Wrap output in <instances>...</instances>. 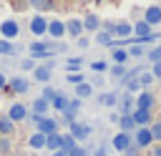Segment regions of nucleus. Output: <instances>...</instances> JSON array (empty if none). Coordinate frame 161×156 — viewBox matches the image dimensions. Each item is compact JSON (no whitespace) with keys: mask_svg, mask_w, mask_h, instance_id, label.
<instances>
[{"mask_svg":"<svg viewBox=\"0 0 161 156\" xmlns=\"http://www.w3.org/2000/svg\"><path fill=\"white\" fill-rule=\"evenodd\" d=\"M96 43H101V45H113V38H111V33L98 30V33H96Z\"/></svg>","mask_w":161,"mask_h":156,"instance_id":"27","label":"nucleus"},{"mask_svg":"<svg viewBox=\"0 0 161 156\" xmlns=\"http://www.w3.org/2000/svg\"><path fill=\"white\" fill-rule=\"evenodd\" d=\"M148 60H153V63H161V43H158V45H156V48L148 53Z\"/></svg>","mask_w":161,"mask_h":156,"instance_id":"36","label":"nucleus"},{"mask_svg":"<svg viewBox=\"0 0 161 156\" xmlns=\"http://www.w3.org/2000/svg\"><path fill=\"white\" fill-rule=\"evenodd\" d=\"M91 70L93 73H103V70H108V63L106 60H93L91 63Z\"/></svg>","mask_w":161,"mask_h":156,"instance_id":"33","label":"nucleus"},{"mask_svg":"<svg viewBox=\"0 0 161 156\" xmlns=\"http://www.w3.org/2000/svg\"><path fill=\"white\" fill-rule=\"evenodd\" d=\"M30 33H33V35H38V38H40V35H45V33H48V20H45L43 15H35V18L30 20Z\"/></svg>","mask_w":161,"mask_h":156,"instance_id":"7","label":"nucleus"},{"mask_svg":"<svg viewBox=\"0 0 161 156\" xmlns=\"http://www.w3.org/2000/svg\"><path fill=\"white\" fill-rule=\"evenodd\" d=\"M148 131H151V136H153V141H161V121H153V126H151Z\"/></svg>","mask_w":161,"mask_h":156,"instance_id":"35","label":"nucleus"},{"mask_svg":"<svg viewBox=\"0 0 161 156\" xmlns=\"http://www.w3.org/2000/svg\"><path fill=\"white\" fill-rule=\"evenodd\" d=\"M151 75L161 81V63H153V68H151Z\"/></svg>","mask_w":161,"mask_h":156,"instance_id":"43","label":"nucleus"},{"mask_svg":"<svg viewBox=\"0 0 161 156\" xmlns=\"http://www.w3.org/2000/svg\"><path fill=\"white\" fill-rule=\"evenodd\" d=\"M133 143H136V146H141V148L151 146V143H153V136H151V131H148L146 126H138V131H136V136H133Z\"/></svg>","mask_w":161,"mask_h":156,"instance_id":"5","label":"nucleus"},{"mask_svg":"<svg viewBox=\"0 0 161 156\" xmlns=\"http://www.w3.org/2000/svg\"><path fill=\"white\" fill-rule=\"evenodd\" d=\"M55 50H58V45H48V43H38V40H35V43L30 45V55H33V58H43V55H53Z\"/></svg>","mask_w":161,"mask_h":156,"instance_id":"3","label":"nucleus"},{"mask_svg":"<svg viewBox=\"0 0 161 156\" xmlns=\"http://www.w3.org/2000/svg\"><path fill=\"white\" fill-rule=\"evenodd\" d=\"M111 33H116L118 38H123V40H126V38H131L133 25H131V23H126V20H121V23H116V25H113V30H111Z\"/></svg>","mask_w":161,"mask_h":156,"instance_id":"11","label":"nucleus"},{"mask_svg":"<svg viewBox=\"0 0 161 156\" xmlns=\"http://www.w3.org/2000/svg\"><path fill=\"white\" fill-rule=\"evenodd\" d=\"M153 156H161V143H156V146H153Z\"/></svg>","mask_w":161,"mask_h":156,"instance_id":"47","label":"nucleus"},{"mask_svg":"<svg viewBox=\"0 0 161 156\" xmlns=\"http://www.w3.org/2000/svg\"><path fill=\"white\" fill-rule=\"evenodd\" d=\"M133 96L131 93H126L123 98H121V116H131V111H133Z\"/></svg>","mask_w":161,"mask_h":156,"instance_id":"18","label":"nucleus"},{"mask_svg":"<svg viewBox=\"0 0 161 156\" xmlns=\"http://www.w3.org/2000/svg\"><path fill=\"white\" fill-rule=\"evenodd\" d=\"M5 83H8V78H5V75H3V73H0V88H3V86H5Z\"/></svg>","mask_w":161,"mask_h":156,"instance_id":"48","label":"nucleus"},{"mask_svg":"<svg viewBox=\"0 0 161 156\" xmlns=\"http://www.w3.org/2000/svg\"><path fill=\"white\" fill-rule=\"evenodd\" d=\"M8 118H10L13 123L25 121V118H28V108H25L23 103H13V106H10V111H8Z\"/></svg>","mask_w":161,"mask_h":156,"instance_id":"8","label":"nucleus"},{"mask_svg":"<svg viewBox=\"0 0 161 156\" xmlns=\"http://www.w3.org/2000/svg\"><path fill=\"white\" fill-rule=\"evenodd\" d=\"M143 20L153 28V25H158L161 23V5H148L146 10H143Z\"/></svg>","mask_w":161,"mask_h":156,"instance_id":"6","label":"nucleus"},{"mask_svg":"<svg viewBox=\"0 0 161 156\" xmlns=\"http://www.w3.org/2000/svg\"><path fill=\"white\" fill-rule=\"evenodd\" d=\"M118 123H121V128H123V131H126V133H128V131H131V128H133V126H136V123H133V118H131V116H121V118H118Z\"/></svg>","mask_w":161,"mask_h":156,"instance_id":"31","label":"nucleus"},{"mask_svg":"<svg viewBox=\"0 0 161 156\" xmlns=\"http://www.w3.org/2000/svg\"><path fill=\"white\" fill-rule=\"evenodd\" d=\"M96 156H106V153H103V151H98V153H96Z\"/></svg>","mask_w":161,"mask_h":156,"instance_id":"49","label":"nucleus"},{"mask_svg":"<svg viewBox=\"0 0 161 156\" xmlns=\"http://www.w3.org/2000/svg\"><path fill=\"white\" fill-rule=\"evenodd\" d=\"M50 106H53L55 111H60V113H65V108H68V98H65L63 93H55V98L50 101Z\"/></svg>","mask_w":161,"mask_h":156,"instance_id":"22","label":"nucleus"},{"mask_svg":"<svg viewBox=\"0 0 161 156\" xmlns=\"http://www.w3.org/2000/svg\"><path fill=\"white\" fill-rule=\"evenodd\" d=\"M45 148H50V151H58L60 148V133L58 131L50 133V136H45Z\"/></svg>","mask_w":161,"mask_h":156,"instance_id":"25","label":"nucleus"},{"mask_svg":"<svg viewBox=\"0 0 161 156\" xmlns=\"http://www.w3.org/2000/svg\"><path fill=\"white\" fill-rule=\"evenodd\" d=\"M86 78H83V73H68V83H73V86H78V83H83Z\"/></svg>","mask_w":161,"mask_h":156,"instance_id":"37","label":"nucleus"},{"mask_svg":"<svg viewBox=\"0 0 161 156\" xmlns=\"http://www.w3.org/2000/svg\"><path fill=\"white\" fill-rule=\"evenodd\" d=\"M30 5L35 8V10H50V0H30Z\"/></svg>","mask_w":161,"mask_h":156,"instance_id":"34","label":"nucleus"},{"mask_svg":"<svg viewBox=\"0 0 161 156\" xmlns=\"http://www.w3.org/2000/svg\"><path fill=\"white\" fill-rule=\"evenodd\" d=\"M8 148H10V141H5V138H3V141H0V151H3V153H5V151H8Z\"/></svg>","mask_w":161,"mask_h":156,"instance_id":"45","label":"nucleus"},{"mask_svg":"<svg viewBox=\"0 0 161 156\" xmlns=\"http://www.w3.org/2000/svg\"><path fill=\"white\" fill-rule=\"evenodd\" d=\"M53 156H70V151H63V148H58V151H53Z\"/></svg>","mask_w":161,"mask_h":156,"instance_id":"46","label":"nucleus"},{"mask_svg":"<svg viewBox=\"0 0 161 156\" xmlns=\"http://www.w3.org/2000/svg\"><path fill=\"white\" fill-rule=\"evenodd\" d=\"M33 75L38 83H48L50 81V65H35L33 68Z\"/></svg>","mask_w":161,"mask_h":156,"instance_id":"15","label":"nucleus"},{"mask_svg":"<svg viewBox=\"0 0 161 156\" xmlns=\"http://www.w3.org/2000/svg\"><path fill=\"white\" fill-rule=\"evenodd\" d=\"M48 108H50V103H48L45 98H35V101H33V111H35V116H45Z\"/></svg>","mask_w":161,"mask_h":156,"instance_id":"23","label":"nucleus"},{"mask_svg":"<svg viewBox=\"0 0 161 156\" xmlns=\"http://www.w3.org/2000/svg\"><path fill=\"white\" fill-rule=\"evenodd\" d=\"M48 35L55 38V40H60L65 35V23L63 20H48Z\"/></svg>","mask_w":161,"mask_h":156,"instance_id":"9","label":"nucleus"},{"mask_svg":"<svg viewBox=\"0 0 161 156\" xmlns=\"http://www.w3.org/2000/svg\"><path fill=\"white\" fill-rule=\"evenodd\" d=\"M20 68H23V70H33V68H35V58H25V60H20Z\"/></svg>","mask_w":161,"mask_h":156,"instance_id":"38","label":"nucleus"},{"mask_svg":"<svg viewBox=\"0 0 161 156\" xmlns=\"http://www.w3.org/2000/svg\"><path fill=\"white\" fill-rule=\"evenodd\" d=\"M133 33H136V38H146V35H151V25L146 20H138L133 25Z\"/></svg>","mask_w":161,"mask_h":156,"instance_id":"19","label":"nucleus"},{"mask_svg":"<svg viewBox=\"0 0 161 156\" xmlns=\"http://www.w3.org/2000/svg\"><path fill=\"white\" fill-rule=\"evenodd\" d=\"M0 35H3V40H13V38L20 35V25L15 20H3L0 23Z\"/></svg>","mask_w":161,"mask_h":156,"instance_id":"1","label":"nucleus"},{"mask_svg":"<svg viewBox=\"0 0 161 156\" xmlns=\"http://www.w3.org/2000/svg\"><path fill=\"white\" fill-rule=\"evenodd\" d=\"M28 146H30V148H35V151H38V148H45V136L35 131V133L28 138Z\"/></svg>","mask_w":161,"mask_h":156,"instance_id":"24","label":"nucleus"},{"mask_svg":"<svg viewBox=\"0 0 161 156\" xmlns=\"http://www.w3.org/2000/svg\"><path fill=\"white\" fill-rule=\"evenodd\" d=\"M111 73H113L116 78H121V75H126V68H123V65H113V68H111Z\"/></svg>","mask_w":161,"mask_h":156,"instance_id":"41","label":"nucleus"},{"mask_svg":"<svg viewBox=\"0 0 161 156\" xmlns=\"http://www.w3.org/2000/svg\"><path fill=\"white\" fill-rule=\"evenodd\" d=\"M131 143H133V138H131L126 131H118V133L113 136V148L121 151V153H126V151L131 148Z\"/></svg>","mask_w":161,"mask_h":156,"instance_id":"4","label":"nucleus"},{"mask_svg":"<svg viewBox=\"0 0 161 156\" xmlns=\"http://www.w3.org/2000/svg\"><path fill=\"white\" fill-rule=\"evenodd\" d=\"M80 23H83V30H91V33H93V30H96V33L101 30V20H98V15H86Z\"/></svg>","mask_w":161,"mask_h":156,"instance_id":"16","label":"nucleus"},{"mask_svg":"<svg viewBox=\"0 0 161 156\" xmlns=\"http://www.w3.org/2000/svg\"><path fill=\"white\" fill-rule=\"evenodd\" d=\"M10 53H15V45L10 40H0V55H10Z\"/></svg>","mask_w":161,"mask_h":156,"instance_id":"32","label":"nucleus"},{"mask_svg":"<svg viewBox=\"0 0 161 156\" xmlns=\"http://www.w3.org/2000/svg\"><path fill=\"white\" fill-rule=\"evenodd\" d=\"M35 126H38V133H43V136L55 133V121L50 116H35Z\"/></svg>","mask_w":161,"mask_h":156,"instance_id":"2","label":"nucleus"},{"mask_svg":"<svg viewBox=\"0 0 161 156\" xmlns=\"http://www.w3.org/2000/svg\"><path fill=\"white\" fill-rule=\"evenodd\" d=\"M136 81H138V86H143V88H146V86H151V83H153V75H151V70H141Z\"/></svg>","mask_w":161,"mask_h":156,"instance_id":"29","label":"nucleus"},{"mask_svg":"<svg viewBox=\"0 0 161 156\" xmlns=\"http://www.w3.org/2000/svg\"><path fill=\"white\" fill-rule=\"evenodd\" d=\"M40 98H45V101H48V103H50V101H53V98H55V91H53V88H50V86H45V88H43V96H40Z\"/></svg>","mask_w":161,"mask_h":156,"instance_id":"39","label":"nucleus"},{"mask_svg":"<svg viewBox=\"0 0 161 156\" xmlns=\"http://www.w3.org/2000/svg\"><path fill=\"white\" fill-rule=\"evenodd\" d=\"M70 156H88V153H86V148H80V146H75V148L70 151Z\"/></svg>","mask_w":161,"mask_h":156,"instance_id":"44","label":"nucleus"},{"mask_svg":"<svg viewBox=\"0 0 161 156\" xmlns=\"http://www.w3.org/2000/svg\"><path fill=\"white\" fill-rule=\"evenodd\" d=\"M13 131H15V123H13V121H10L8 116H5V118H0V133H5V136H10Z\"/></svg>","mask_w":161,"mask_h":156,"instance_id":"26","label":"nucleus"},{"mask_svg":"<svg viewBox=\"0 0 161 156\" xmlns=\"http://www.w3.org/2000/svg\"><path fill=\"white\" fill-rule=\"evenodd\" d=\"M80 65H83V58H80V55H73V58L65 60V70H68V73H78Z\"/></svg>","mask_w":161,"mask_h":156,"instance_id":"20","label":"nucleus"},{"mask_svg":"<svg viewBox=\"0 0 161 156\" xmlns=\"http://www.w3.org/2000/svg\"><path fill=\"white\" fill-rule=\"evenodd\" d=\"M91 93H93V86L91 83H78L75 86V98H91Z\"/></svg>","mask_w":161,"mask_h":156,"instance_id":"21","label":"nucleus"},{"mask_svg":"<svg viewBox=\"0 0 161 156\" xmlns=\"http://www.w3.org/2000/svg\"><path fill=\"white\" fill-rule=\"evenodd\" d=\"M65 33H70L73 38H80V35H83V23H80L78 18L68 20V23H65Z\"/></svg>","mask_w":161,"mask_h":156,"instance_id":"14","label":"nucleus"},{"mask_svg":"<svg viewBox=\"0 0 161 156\" xmlns=\"http://www.w3.org/2000/svg\"><path fill=\"white\" fill-rule=\"evenodd\" d=\"M10 88H13L15 93H25V91L30 88V83H28V78L18 75V78H13V81H10Z\"/></svg>","mask_w":161,"mask_h":156,"instance_id":"17","label":"nucleus"},{"mask_svg":"<svg viewBox=\"0 0 161 156\" xmlns=\"http://www.w3.org/2000/svg\"><path fill=\"white\" fill-rule=\"evenodd\" d=\"M128 55H131V58H141V55H143V48H141V43H138V45H133V48L128 50Z\"/></svg>","mask_w":161,"mask_h":156,"instance_id":"40","label":"nucleus"},{"mask_svg":"<svg viewBox=\"0 0 161 156\" xmlns=\"http://www.w3.org/2000/svg\"><path fill=\"white\" fill-rule=\"evenodd\" d=\"M101 103H103L106 108H113V106L118 103V98H116V93H103V96H101Z\"/></svg>","mask_w":161,"mask_h":156,"instance_id":"30","label":"nucleus"},{"mask_svg":"<svg viewBox=\"0 0 161 156\" xmlns=\"http://www.w3.org/2000/svg\"><path fill=\"white\" fill-rule=\"evenodd\" d=\"M113 60H116V65H123V63L128 60V50H123V48H116V50H113Z\"/></svg>","mask_w":161,"mask_h":156,"instance_id":"28","label":"nucleus"},{"mask_svg":"<svg viewBox=\"0 0 161 156\" xmlns=\"http://www.w3.org/2000/svg\"><path fill=\"white\" fill-rule=\"evenodd\" d=\"M133 103H136V108H146V111H148V108L153 106V96H151L148 91H141V93L133 98Z\"/></svg>","mask_w":161,"mask_h":156,"instance_id":"12","label":"nucleus"},{"mask_svg":"<svg viewBox=\"0 0 161 156\" xmlns=\"http://www.w3.org/2000/svg\"><path fill=\"white\" fill-rule=\"evenodd\" d=\"M91 133V126H86V123H78V121H70V136L78 141V138H86Z\"/></svg>","mask_w":161,"mask_h":156,"instance_id":"10","label":"nucleus"},{"mask_svg":"<svg viewBox=\"0 0 161 156\" xmlns=\"http://www.w3.org/2000/svg\"><path fill=\"white\" fill-rule=\"evenodd\" d=\"M131 118H133L136 126H146V123L151 121V113H148L146 108H133V111H131Z\"/></svg>","mask_w":161,"mask_h":156,"instance_id":"13","label":"nucleus"},{"mask_svg":"<svg viewBox=\"0 0 161 156\" xmlns=\"http://www.w3.org/2000/svg\"><path fill=\"white\" fill-rule=\"evenodd\" d=\"M88 45H91V40H88L86 35H80V38H78V48H80V50H86Z\"/></svg>","mask_w":161,"mask_h":156,"instance_id":"42","label":"nucleus"}]
</instances>
